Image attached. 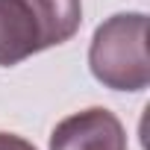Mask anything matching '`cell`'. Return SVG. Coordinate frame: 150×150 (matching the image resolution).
<instances>
[{
    "instance_id": "cell-3",
    "label": "cell",
    "mask_w": 150,
    "mask_h": 150,
    "mask_svg": "<svg viewBox=\"0 0 150 150\" xmlns=\"http://www.w3.org/2000/svg\"><path fill=\"white\" fill-rule=\"evenodd\" d=\"M50 150H127V132L109 109L91 106L53 127Z\"/></svg>"
},
{
    "instance_id": "cell-1",
    "label": "cell",
    "mask_w": 150,
    "mask_h": 150,
    "mask_svg": "<svg viewBox=\"0 0 150 150\" xmlns=\"http://www.w3.org/2000/svg\"><path fill=\"white\" fill-rule=\"evenodd\" d=\"M83 24V0H0V65L12 68L65 44Z\"/></svg>"
},
{
    "instance_id": "cell-2",
    "label": "cell",
    "mask_w": 150,
    "mask_h": 150,
    "mask_svg": "<svg viewBox=\"0 0 150 150\" xmlns=\"http://www.w3.org/2000/svg\"><path fill=\"white\" fill-rule=\"evenodd\" d=\"M94 80L115 91H144L150 83L147 59V15L121 12L94 30L88 47Z\"/></svg>"
},
{
    "instance_id": "cell-4",
    "label": "cell",
    "mask_w": 150,
    "mask_h": 150,
    "mask_svg": "<svg viewBox=\"0 0 150 150\" xmlns=\"http://www.w3.org/2000/svg\"><path fill=\"white\" fill-rule=\"evenodd\" d=\"M0 150H35V147L15 132H0Z\"/></svg>"
}]
</instances>
